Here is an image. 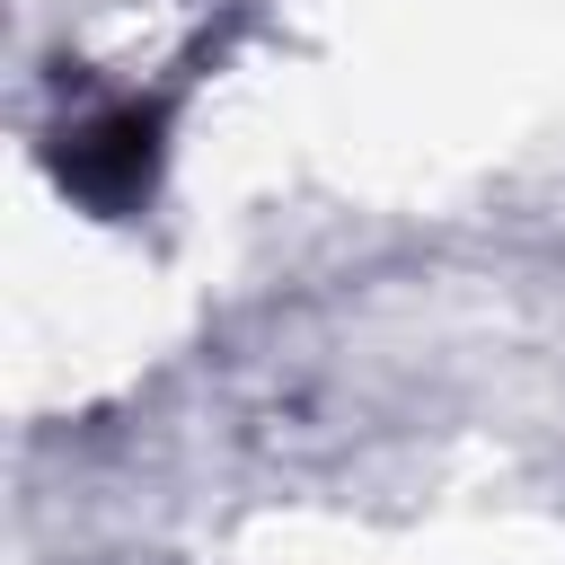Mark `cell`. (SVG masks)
<instances>
[{
  "instance_id": "obj_1",
  "label": "cell",
  "mask_w": 565,
  "mask_h": 565,
  "mask_svg": "<svg viewBox=\"0 0 565 565\" xmlns=\"http://www.w3.org/2000/svg\"><path fill=\"white\" fill-rule=\"evenodd\" d=\"M168 124H177V88H124V97H97L88 115H71L53 132V177L62 194H79L88 212L124 221L150 203L159 185V159H168Z\"/></svg>"
}]
</instances>
